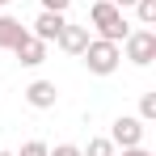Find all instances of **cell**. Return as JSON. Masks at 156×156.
Returning a JSON list of instances; mask_svg holds the SVG:
<instances>
[{"label":"cell","mask_w":156,"mask_h":156,"mask_svg":"<svg viewBox=\"0 0 156 156\" xmlns=\"http://www.w3.org/2000/svg\"><path fill=\"white\" fill-rule=\"evenodd\" d=\"M76 59L93 76H114L118 63H122V47H118V42H105V38H89V47H84Z\"/></svg>","instance_id":"6da1fadb"},{"label":"cell","mask_w":156,"mask_h":156,"mask_svg":"<svg viewBox=\"0 0 156 156\" xmlns=\"http://www.w3.org/2000/svg\"><path fill=\"white\" fill-rule=\"evenodd\" d=\"M89 21H93V30H97V38H105V42H122V38L131 34L122 9L110 4V0H97V4L89 9Z\"/></svg>","instance_id":"7a4b0ae2"},{"label":"cell","mask_w":156,"mask_h":156,"mask_svg":"<svg viewBox=\"0 0 156 156\" xmlns=\"http://www.w3.org/2000/svg\"><path fill=\"white\" fill-rule=\"evenodd\" d=\"M118 47H122V59H131L135 68H148V63L156 59V30H148V26H144V30H131Z\"/></svg>","instance_id":"3957f363"},{"label":"cell","mask_w":156,"mask_h":156,"mask_svg":"<svg viewBox=\"0 0 156 156\" xmlns=\"http://www.w3.org/2000/svg\"><path fill=\"white\" fill-rule=\"evenodd\" d=\"M110 144H114V148H139V144H144V118H135V114L114 118V127H110Z\"/></svg>","instance_id":"277c9868"},{"label":"cell","mask_w":156,"mask_h":156,"mask_svg":"<svg viewBox=\"0 0 156 156\" xmlns=\"http://www.w3.org/2000/svg\"><path fill=\"white\" fill-rule=\"evenodd\" d=\"M13 55H17V63L21 68H38V63H47V42L42 38H34V34H21L17 42H13Z\"/></svg>","instance_id":"5b68a950"},{"label":"cell","mask_w":156,"mask_h":156,"mask_svg":"<svg viewBox=\"0 0 156 156\" xmlns=\"http://www.w3.org/2000/svg\"><path fill=\"white\" fill-rule=\"evenodd\" d=\"M26 101L34 105V110H55V101H59L55 80H34V84H26Z\"/></svg>","instance_id":"8992f818"},{"label":"cell","mask_w":156,"mask_h":156,"mask_svg":"<svg viewBox=\"0 0 156 156\" xmlns=\"http://www.w3.org/2000/svg\"><path fill=\"white\" fill-rule=\"evenodd\" d=\"M63 26H68V17H63V13H47V9H42V13L34 17V30H30V34H34V38H42V42H55Z\"/></svg>","instance_id":"52a82bcc"},{"label":"cell","mask_w":156,"mask_h":156,"mask_svg":"<svg viewBox=\"0 0 156 156\" xmlns=\"http://www.w3.org/2000/svg\"><path fill=\"white\" fill-rule=\"evenodd\" d=\"M55 42H59V51H68V55H80L84 47H89V26H63Z\"/></svg>","instance_id":"ba28073f"},{"label":"cell","mask_w":156,"mask_h":156,"mask_svg":"<svg viewBox=\"0 0 156 156\" xmlns=\"http://www.w3.org/2000/svg\"><path fill=\"white\" fill-rule=\"evenodd\" d=\"M26 34V26L17 21V17H9V13H0V51H13V42Z\"/></svg>","instance_id":"9c48e42d"},{"label":"cell","mask_w":156,"mask_h":156,"mask_svg":"<svg viewBox=\"0 0 156 156\" xmlns=\"http://www.w3.org/2000/svg\"><path fill=\"white\" fill-rule=\"evenodd\" d=\"M80 156H114V144H110V135H97V139H89V148H80Z\"/></svg>","instance_id":"30bf717a"},{"label":"cell","mask_w":156,"mask_h":156,"mask_svg":"<svg viewBox=\"0 0 156 156\" xmlns=\"http://www.w3.org/2000/svg\"><path fill=\"white\" fill-rule=\"evenodd\" d=\"M131 9H135V17H139V26H156V0H135Z\"/></svg>","instance_id":"8fae6325"},{"label":"cell","mask_w":156,"mask_h":156,"mask_svg":"<svg viewBox=\"0 0 156 156\" xmlns=\"http://www.w3.org/2000/svg\"><path fill=\"white\" fill-rule=\"evenodd\" d=\"M135 118H144V122L156 118V93H144V97H139V114H135Z\"/></svg>","instance_id":"7c38bea8"},{"label":"cell","mask_w":156,"mask_h":156,"mask_svg":"<svg viewBox=\"0 0 156 156\" xmlns=\"http://www.w3.org/2000/svg\"><path fill=\"white\" fill-rule=\"evenodd\" d=\"M51 148L42 144V139H30V144H21V152H13V156H47Z\"/></svg>","instance_id":"4fadbf2b"},{"label":"cell","mask_w":156,"mask_h":156,"mask_svg":"<svg viewBox=\"0 0 156 156\" xmlns=\"http://www.w3.org/2000/svg\"><path fill=\"white\" fill-rule=\"evenodd\" d=\"M47 156H80V148L76 144H59V148H51Z\"/></svg>","instance_id":"5bb4252c"},{"label":"cell","mask_w":156,"mask_h":156,"mask_svg":"<svg viewBox=\"0 0 156 156\" xmlns=\"http://www.w3.org/2000/svg\"><path fill=\"white\" fill-rule=\"evenodd\" d=\"M68 4H72V0H42L47 13H68Z\"/></svg>","instance_id":"9a60e30c"},{"label":"cell","mask_w":156,"mask_h":156,"mask_svg":"<svg viewBox=\"0 0 156 156\" xmlns=\"http://www.w3.org/2000/svg\"><path fill=\"white\" fill-rule=\"evenodd\" d=\"M122 156H152V152H144V144H139V148H122Z\"/></svg>","instance_id":"2e32d148"},{"label":"cell","mask_w":156,"mask_h":156,"mask_svg":"<svg viewBox=\"0 0 156 156\" xmlns=\"http://www.w3.org/2000/svg\"><path fill=\"white\" fill-rule=\"evenodd\" d=\"M110 4H118V9H131V4H135V0H110Z\"/></svg>","instance_id":"e0dca14e"},{"label":"cell","mask_w":156,"mask_h":156,"mask_svg":"<svg viewBox=\"0 0 156 156\" xmlns=\"http://www.w3.org/2000/svg\"><path fill=\"white\" fill-rule=\"evenodd\" d=\"M4 4H13V0H0V9H4Z\"/></svg>","instance_id":"ac0fdd59"},{"label":"cell","mask_w":156,"mask_h":156,"mask_svg":"<svg viewBox=\"0 0 156 156\" xmlns=\"http://www.w3.org/2000/svg\"><path fill=\"white\" fill-rule=\"evenodd\" d=\"M0 156H13V152H4V148H0Z\"/></svg>","instance_id":"d6986e66"}]
</instances>
